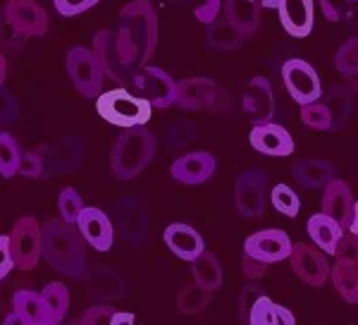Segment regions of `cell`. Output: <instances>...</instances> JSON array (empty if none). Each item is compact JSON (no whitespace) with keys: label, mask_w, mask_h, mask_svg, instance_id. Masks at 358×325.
Here are the masks:
<instances>
[{"label":"cell","mask_w":358,"mask_h":325,"mask_svg":"<svg viewBox=\"0 0 358 325\" xmlns=\"http://www.w3.org/2000/svg\"><path fill=\"white\" fill-rule=\"evenodd\" d=\"M351 3H358V0H351Z\"/></svg>","instance_id":"obj_55"},{"label":"cell","mask_w":358,"mask_h":325,"mask_svg":"<svg viewBox=\"0 0 358 325\" xmlns=\"http://www.w3.org/2000/svg\"><path fill=\"white\" fill-rule=\"evenodd\" d=\"M84 208H86V203L82 199V194H79L74 187H65L60 191V196H57V216L62 220H67V223L77 225V220L82 216Z\"/></svg>","instance_id":"obj_41"},{"label":"cell","mask_w":358,"mask_h":325,"mask_svg":"<svg viewBox=\"0 0 358 325\" xmlns=\"http://www.w3.org/2000/svg\"><path fill=\"white\" fill-rule=\"evenodd\" d=\"M24 43H27V36H22V34L8 22L5 13H0V55L17 57L24 50Z\"/></svg>","instance_id":"obj_40"},{"label":"cell","mask_w":358,"mask_h":325,"mask_svg":"<svg viewBox=\"0 0 358 325\" xmlns=\"http://www.w3.org/2000/svg\"><path fill=\"white\" fill-rule=\"evenodd\" d=\"M330 280L337 294L349 304H358V237L346 230L334 254Z\"/></svg>","instance_id":"obj_6"},{"label":"cell","mask_w":358,"mask_h":325,"mask_svg":"<svg viewBox=\"0 0 358 325\" xmlns=\"http://www.w3.org/2000/svg\"><path fill=\"white\" fill-rule=\"evenodd\" d=\"M354 201H356L354 194H351L349 184H346L344 179L332 177L330 182L322 187V213L332 216L344 230H349V225H351Z\"/></svg>","instance_id":"obj_25"},{"label":"cell","mask_w":358,"mask_h":325,"mask_svg":"<svg viewBox=\"0 0 358 325\" xmlns=\"http://www.w3.org/2000/svg\"><path fill=\"white\" fill-rule=\"evenodd\" d=\"M22 177H45V155L43 146H34L22 153V165H20Z\"/></svg>","instance_id":"obj_44"},{"label":"cell","mask_w":358,"mask_h":325,"mask_svg":"<svg viewBox=\"0 0 358 325\" xmlns=\"http://www.w3.org/2000/svg\"><path fill=\"white\" fill-rule=\"evenodd\" d=\"M155 137L146 125L122 130L110 151V170L122 182H129L141 175L155 158Z\"/></svg>","instance_id":"obj_3"},{"label":"cell","mask_w":358,"mask_h":325,"mask_svg":"<svg viewBox=\"0 0 358 325\" xmlns=\"http://www.w3.org/2000/svg\"><path fill=\"white\" fill-rule=\"evenodd\" d=\"M244 41H246V36L241 34V29L232 25L227 17H217L213 25H208V43H210L215 50L229 53V50L239 48Z\"/></svg>","instance_id":"obj_30"},{"label":"cell","mask_w":358,"mask_h":325,"mask_svg":"<svg viewBox=\"0 0 358 325\" xmlns=\"http://www.w3.org/2000/svg\"><path fill=\"white\" fill-rule=\"evenodd\" d=\"M346 84H349V86H354V91H358V77H351V79H346Z\"/></svg>","instance_id":"obj_54"},{"label":"cell","mask_w":358,"mask_h":325,"mask_svg":"<svg viewBox=\"0 0 358 325\" xmlns=\"http://www.w3.org/2000/svg\"><path fill=\"white\" fill-rule=\"evenodd\" d=\"M177 106L184 110H222L227 96L208 77H189L177 81Z\"/></svg>","instance_id":"obj_13"},{"label":"cell","mask_w":358,"mask_h":325,"mask_svg":"<svg viewBox=\"0 0 358 325\" xmlns=\"http://www.w3.org/2000/svg\"><path fill=\"white\" fill-rule=\"evenodd\" d=\"M263 8H273L289 36L306 39L315 25L313 0H261Z\"/></svg>","instance_id":"obj_15"},{"label":"cell","mask_w":358,"mask_h":325,"mask_svg":"<svg viewBox=\"0 0 358 325\" xmlns=\"http://www.w3.org/2000/svg\"><path fill=\"white\" fill-rule=\"evenodd\" d=\"M263 289L258 287L256 282H248L244 289H241V294H239V316H241V321H248V316H251V309H253V304H256L258 299L263 297Z\"/></svg>","instance_id":"obj_48"},{"label":"cell","mask_w":358,"mask_h":325,"mask_svg":"<svg viewBox=\"0 0 358 325\" xmlns=\"http://www.w3.org/2000/svg\"><path fill=\"white\" fill-rule=\"evenodd\" d=\"M45 155V177L69 175L79 170L86 155V144L79 137H62L53 144H41Z\"/></svg>","instance_id":"obj_14"},{"label":"cell","mask_w":358,"mask_h":325,"mask_svg":"<svg viewBox=\"0 0 358 325\" xmlns=\"http://www.w3.org/2000/svg\"><path fill=\"white\" fill-rule=\"evenodd\" d=\"M43 228V261L55 272L65 277L82 280L86 272V247L82 232L74 223L60 216L45 220Z\"/></svg>","instance_id":"obj_2"},{"label":"cell","mask_w":358,"mask_h":325,"mask_svg":"<svg viewBox=\"0 0 358 325\" xmlns=\"http://www.w3.org/2000/svg\"><path fill=\"white\" fill-rule=\"evenodd\" d=\"M101 0H53L55 13H60L62 17H77L91 10L94 5H98Z\"/></svg>","instance_id":"obj_49"},{"label":"cell","mask_w":358,"mask_h":325,"mask_svg":"<svg viewBox=\"0 0 358 325\" xmlns=\"http://www.w3.org/2000/svg\"><path fill=\"white\" fill-rule=\"evenodd\" d=\"M43 301H45V309H48V318L50 325H57L65 321L67 311H69V289L67 284L62 282H48L41 289Z\"/></svg>","instance_id":"obj_34"},{"label":"cell","mask_w":358,"mask_h":325,"mask_svg":"<svg viewBox=\"0 0 358 325\" xmlns=\"http://www.w3.org/2000/svg\"><path fill=\"white\" fill-rule=\"evenodd\" d=\"M91 50H94V55L101 62L106 77L115 81L117 86L129 89V81L136 69H131L129 62H127L122 48L117 43V36H115V29H101L94 36V41H91Z\"/></svg>","instance_id":"obj_9"},{"label":"cell","mask_w":358,"mask_h":325,"mask_svg":"<svg viewBox=\"0 0 358 325\" xmlns=\"http://www.w3.org/2000/svg\"><path fill=\"white\" fill-rule=\"evenodd\" d=\"M251 146L263 155H273V158H285L294 153V139L289 132L277 122H253L251 130Z\"/></svg>","instance_id":"obj_20"},{"label":"cell","mask_w":358,"mask_h":325,"mask_svg":"<svg viewBox=\"0 0 358 325\" xmlns=\"http://www.w3.org/2000/svg\"><path fill=\"white\" fill-rule=\"evenodd\" d=\"M113 223L117 225L120 235L131 247H141L146 242L148 232H151V216H148V208L143 206L138 196H122L115 203Z\"/></svg>","instance_id":"obj_11"},{"label":"cell","mask_w":358,"mask_h":325,"mask_svg":"<svg viewBox=\"0 0 358 325\" xmlns=\"http://www.w3.org/2000/svg\"><path fill=\"white\" fill-rule=\"evenodd\" d=\"M241 268H244L248 280H258V277H263L265 272H268V265L256 258H251V256H246V254H244V258H241Z\"/></svg>","instance_id":"obj_51"},{"label":"cell","mask_w":358,"mask_h":325,"mask_svg":"<svg viewBox=\"0 0 358 325\" xmlns=\"http://www.w3.org/2000/svg\"><path fill=\"white\" fill-rule=\"evenodd\" d=\"M5 77H8V57L0 55V84H5Z\"/></svg>","instance_id":"obj_53"},{"label":"cell","mask_w":358,"mask_h":325,"mask_svg":"<svg viewBox=\"0 0 358 325\" xmlns=\"http://www.w3.org/2000/svg\"><path fill=\"white\" fill-rule=\"evenodd\" d=\"M84 289L94 299L103 301V304H115V301H122L127 294V284L117 270L113 268H91L84 272Z\"/></svg>","instance_id":"obj_22"},{"label":"cell","mask_w":358,"mask_h":325,"mask_svg":"<svg viewBox=\"0 0 358 325\" xmlns=\"http://www.w3.org/2000/svg\"><path fill=\"white\" fill-rule=\"evenodd\" d=\"M192 272L196 282L213 289V292L222 284V265L213 251H203L199 258L192 261Z\"/></svg>","instance_id":"obj_33"},{"label":"cell","mask_w":358,"mask_h":325,"mask_svg":"<svg viewBox=\"0 0 358 325\" xmlns=\"http://www.w3.org/2000/svg\"><path fill=\"white\" fill-rule=\"evenodd\" d=\"M13 270H15V258H13V247H10V235H0V280H5Z\"/></svg>","instance_id":"obj_50"},{"label":"cell","mask_w":358,"mask_h":325,"mask_svg":"<svg viewBox=\"0 0 358 325\" xmlns=\"http://www.w3.org/2000/svg\"><path fill=\"white\" fill-rule=\"evenodd\" d=\"M292 268L299 277L310 284V287H322L327 280H330V261H327V254L317 247H310V244H294L292 249Z\"/></svg>","instance_id":"obj_18"},{"label":"cell","mask_w":358,"mask_h":325,"mask_svg":"<svg viewBox=\"0 0 358 325\" xmlns=\"http://www.w3.org/2000/svg\"><path fill=\"white\" fill-rule=\"evenodd\" d=\"M301 122L308 127V130L330 132L332 130V113H330V106L325 103V98H317L313 103L301 106Z\"/></svg>","instance_id":"obj_38"},{"label":"cell","mask_w":358,"mask_h":325,"mask_svg":"<svg viewBox=\"0 0 358 325\" xmlns=\"http://www.w3.org/2000/svg\"><path fill=\"white\" fill-rule=\"evenodd\" d=\"M22 153L24 148L20 146V141L10 132H0V177L10 179L20 175Z\"/></svg>","instance_id":"obj_36"},{"label":"cell","mask_w":358,"mask_h":325,"mask_svg":"<svg viewBox=\"0 0 358 325\" xmlns=\"http://www.w3.org/2000/svg\"><path fill=\"white\" fill-rule=\"evenodd\" d=\"M282 81H285L287 91L299 106L313 103L322 98V81L317 69L310 62L301 60V57H289L282 65Z\"/></svg>","instance_id":"obj_12"},{"label":"cell","mask_w":358,"mask_h":325,"mask_svg":"<svg viewBox=\"0 0 358 325\" xmlns=\"http://www.w3.org/2000/svg\"><path fill=\"white\" fill-rule=\"evenodd\" d=\"M270 203L275 206L277 213H282V216H287V218H296L299 211H301L299 194L289 184H275L273 191H270Z\"/></svg>","instance_id":"obj_39"},{"label":"cell","mask_w":358,"mask_h":325,"mask_svg":"<svg viewBox=\"0 0 358 325\" xmlns=\"http://www.w3.org/2000/svg\"><path fill=\"white\" fill-rule=\"evenodd\" d=\"M234 206L244 218L263 216L268 206V175L258 167H248L234 182Z\"/></svg>","instance_id":"obj_10"},{"label":"cell","mask_w":358,"mask_h":325,"mask_svg":"<svg viewBox=\"0 0 358 325\" xmlns=\"http://www.w3.org/2000/svg\"><path fill=\"white\" fill-rule=\"evenodd\" d=\"M129 89L141 98H146L153 110H167L177 106V81L160 67H138L129 81Z\"/></svg>","instance_id":"obj_7"},{"label":"cell","mask_w":358,"mask_h":325,"mask_svg":"<svg viewBox=\"0 0 358 325\" xmlns=\"http://www.w3.org/2000/svg\"><path fill=\"white\" fill-rule=\"evenodd\" d=\"M210 301H213V289H208L194 280L192 284L179 289L177 309L179 313H184V316H199V313H203L208 306H210Z\"/></svg>","instance_id":"obj_32"},{"label":"cell","mask_w":358,"mask_h":325,"mask_svg":"<svg viewBox=\"0 0 358 325\" xmlns=\"http://www.w3.org/2000/svg\"><path fill=\"white\" fill-rule=\"evenodd\" d=\"M163 242L177 258L189 261V263L206 251V242H203V237H201V232L187 223L167 225L163 232Z\"/></svg>","instance_id":"obj_23"},{"label":"cell","mask_w":358,"mask_h":325,"mask_svg":"<svg viewBox=\"0 0 358 325\" xmlns=\"http://www.w3.org/2000/svg\"><path fill=\"white\" fill-rule=\"evenodd\" d=\"M261 0H224V17L241 29L246 39H251L261 27Z\"/></svg>","instance_id":"obj_28"},{"label":"cell","mask_w":358,"mask_h":325,"mask_svg":"<svg viewBox=\"0 0 358 325\" xmlns=\"http://www.w3.org/2000/svg\"><path fill=\"white\" fill-rule=\"evenodd\" d=\"M10 247L17 270H34L43 258V228L34 216H22L10 232Z\"/></svg>","instance_id":"obj_8"},{"label":"cell","mask_w":358,"mask_h":325,"mask_svg":"<svg viewBox=\"0 0 358 325\" xmlns=\"http://www.w3.org/2000/svg\"><path fill=\"white\" fill-rule=\"evenodd\" d=\"M65 67L74 89L84 98H98L106 91L108 77L91 48H86V46H72L65 55Z\"/></svg>","instance_id":"obj_5"},{"label":"cell","mask_w":358,"mask_h":325,"mask_svg":"<svg viewBox=\"0 0 358 325\" xmlns=\"http://www.w3.org/2000/svg\"><path fill=\"white\" fill-rule=\"evenodd\" d=\"M196 139V125L187 120H177L175 125L167 130V144L170 148H184L189 144H194Z\"/></svg>","instance_id":"obj_45"},{"label":"cell","mask_w":358,"mask_h":325,"mask_svg":"<svg viewBox=\"0 0 358 325\" xmlns=\"http://www.w3.org/2000/svg\"><path fill=\"white\" fill-rule=\"evenodd\" d=\"M248 323L251 325H282V323L294 325L296 323V318H294V313L289 309L275 304L273 299H268V294H263V297L253 304L251 316H248Z\"/></svg>","instance_id":"obj_31"},{"label":"cell","mask_w":358,"mask_h":325,"mask_svg":"<svg viewBox=\"0 0 358 325\" xmlns=\"http://www.w3.org/2000/svg\"><path fill=\"white\" fill-rule=\"evenodd\" d=\"M294 242L282 230H261L244 242V254L265 265H275L280 261H289Z\"/></svg>","instance_id":"obj_16"},{"label":"cell","mask_w":358,"mask_h":325,"mask_svg":"<svg viewBox=\"0 0 358 325\" xmlns=\"http://www.w3.org/2000/svg\"><path fill=\"white\" fill-rule=\"evenodd\" d=\"M20 101L5 89V84H0V125L8 127V125H15L20 120Z\"/></svg>","instance_id":"obj_46"},{"label":"cell","mask_w":358,"mask_h":325,"mask_svg":"<svg viewBox=\"0 0 358 325\" xmlns=\"http://www.w3.org/2000/svg\"><path fill=\"white\" fill-rule=\"evenodd\" d=\"M3 13L10 25L27 39L45 36L48 32V13L38 0H8Z\"/></svg>","instance_id":"obj_17"},{"label":"cell","mask_w":358,"mask_h":325,"mask_svg":"<svg viewBox=\"0 0 358 325\" xmlns=\"http://www.w3.org/2000/svg\"><path fill=\"white\" fill-rule=\"evenodd\" d=\"M96 110L106 122H110L115 127H122V130L148 125V120H151V115H153L151 103L138 94H134L131 89H127V86L103 91V94L96 98Z\"/></svg>","instance_id":"obj_4"},{"label":"cell","mask_w":358,"mask_h":325,"mask_svg":"<svg viewBox=\"0 0 358 325\" xmlns=\"http://www.w3.org/2000/svg\"><path fill=\"white\" fill-rule=\"evenodd\" d=\"M241 110L253 122H265L275 113V94L273 86L265 77H253L246 84L244 96H241Z\"/></svg>","instance_id":"obj_24"},{"label":"cell","mask_w":358,"mask_h":325,"mask_svg":"<svg viewBox=\"0 0 358 325\" xmlns=\"http://www.w3.org/2000/svg\"><path fill=\"white\" fill-rule=\"evenodd\" d=\"M334 67H337L339 74H344L346 79L358 77V36L349 39L346 43L339 46L337 55H334Z\"/></svg>","instance_id":"obj_42"},{"label":"cell","mask_w":358,"mask_h":325,"mask_svg":"<svg viewBox=\"0 0 358 325\" xmlns=\"http://www.w3.org/2000/svg\"><path fill=\"white\" fill-rule=\"evenodd\" d=\"M334 165L322 158H303L292 165V177L306 189H322L334 177Z\"/></svg>","instance_id":"obj_29"},{"label":"cell","mask_w":358,"mask_h":325,"mask_svg":"<svg viewBox=\"0 0 358 325\" xmlns=\"http://www.w3.org/2000/svg\"><path fill=\"white\" fill-rule=\"evenodd\" d=\"M115 36L131 69L148 65L158 46V15L151 0H129L120 10Z\"/></svg>","instance_id":"obj_1"},{"label":"cell","mask_w":358,"mask_h":325,"mask_svg":"<svg viewBox=\"0 0 358 325\" xmlns=\"http://www.w3.org/2000/svg\"><path fill=\"white\" fill-rule=\"evenodd\" d=\"M79 325H131L134 323V313H127V311H117L113 309L110 304H98L91 306L82 313V318L77 321Z\"/></svg>","instance_id":"obj_35"},{"label":"cell","mask_w":358,"mask_h":325,"mask_svg":"<svg viewBox=\"0 0 358 325\" xmlns=\"http://www.w3.org/2000/svg\"><path fill=\"white\" fill-rule=\"evenodd\" d=\"M325 103L330 106V113H332V130H342L346 125L351 115V106H354V98H351V91L346 86H334L330 94H322Z\"/></svg>","instance_id":"obj_37"},{"label":"cell","mask_w":358,"mask_h":325,"mask_svg":"<svg viewBox=\"0 0 358 325\" xmlns=\"http://www.w3.org/2000/svg\"><path fill=\"white\" fill-rule=\"evenodd\" d=\"M320 13L330 22H346L351 17V0H320Z\"/></svg>","instance_id":"obj_47"},{"label":"cell","mask_w":358,"mask_h":325,"mask_svg":"<svg viewBox=\"0 0 358 325\" xmlns=\"http://www.w3.org/2000/svg\"><path fill=\"white\" fill-rule=\"evenodd\" d=\"M349 232H354L358 237V201H354V213H351V225H349Z\"/></svg>","instance_id":"obj_52"},{"label":"cell","mask_w":358,"mask_h":325,"mask_svg":"<svg viewBox=\"0 0 358 325\" xmlns=\"http://www.w3.org/2000/svg\"><path fill=\"white\" fill-rule=\"evenodd\" d=\"M217 162L213 158V153L208 151H192V153H184L172 162L170 175L177 179L179 184H187V187H196V184L208 182L215 175Z\"/></svg>","instance_id":"obj_21"},{"label":"cell","mask_w":358,"mask_h":325,"mask_svg":"<svg viewBox=\"0 0 358 325\" xmlns=\"http://www.w3.org/2000/svg\"><path fill=\"white\" fill-rule=\"evenodd\" d=\"M344 232L346 230L337 223V220L322 211L308 218V237L313 240L317 249H322V251L327 254V256H334V254H337Z\"/></svg>","instance_id":"obj_26"},{"label":"cell","mask_w":358,"mask_h":325,"mask_svg":"<svg viewBox=\"0 0 358 325\" xmlns=\"http://www.w3.org/2000/svg\"><path fill=\"white\" fill-rule=\"evenodd\" d=\"M165 3H184L201 25H213L222 15V0H165Z\"/></svg>","instance_id":"obj_43"},{"label":"cell","mask_w":358,"mask_h":325,"mask_svg":"<svg viewBox=\"0 0 358 325\" xmlns=\"http://www.w3.org/2000/svg\"><path fill=\"white\" fill-rule=\"evenodd\" d=\"M77 228L82 232L84 242L96 251H110L115 244V223L106 211L96 206H86L77 220Z\"/></svg>","instance_id":"obj_19"},{"label":"cell","mask_w":358,"mask_h":325,"mask_svg":"<svg viewBox=\"0 0 358 325\" xmlns=\"http://www.w3.org/2000/svg\"><path fill=\"white\" fill-rule=\"evenodd\" d=\"M13 311L17 313V323L22 325H50L48 309H45L41 292L17 289L13 294Z\"/></svg>","instance_id":"obj_27"}]
</instances>
